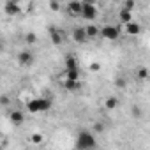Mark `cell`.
<instances>
[{
    "mask_svg": "<svg viewBox=\"0 0 150 150\" xmlns=\"http://www.w3.org/2000/svg\"><path fill=\"white\" fill-rule=\"evenodd\" d=\"M65 76H67V80H71V81H78L80 71H78V69H74V71H65Z\"/></svg>",
    "mask_w": 150,
    "mask_h": 150,
    "instance_id": "cell-15",
    "label": "cell"
},
{
    "mask_svg": "<svg viewBox=\"0 0 150 150\" xmlns=\"http://www.w3.org/2000/svg\"><path fill=\"white\" fill-rule=\"evenodd\" d=\"M65 88H67V90H76V88H80V81H71V80H65Z\"/></svg>",
    "mask_w": 150,
    "mask_h": 150,
    "instance_id": "cell-17",
    "label": "cell"
},
{
    "mask_svg": "<svg viewBox=\"0 0 150 150\" xmlns=\"http://www.w3.org/2000/svg\"><path fill=\"white\" fill-rule=\"evenodd\" d=\"M50 9L51 11H58L60 9V4L58 2H50Z\"/></svg>",
    "mask_w": 150,
    "mask_h": 150,
    "instance_id": "cell-21",
    "label": "cell"
},
{
    "mask_svg": "<svg viewBox=\"0 0 150 150\" xmlns=\"http://www.w3.org/2000/svg\"><path fill=\"white\" fill-rule=\"evenodd\" d=\"M85 30H87L88 37H97L99 35V27H96V25H88V27H85Z\"/></svg>",
    "mask_w": 150,
    "mask_h": 150,
    "instance_id": "cell-14",
    "label": "cell"
},
{
    "mask_svg": "<svg viewBox=\"0 0 150 150\" xmlns=\"http://www.w3.org/2000/svg\"><path fill=\"white\" fill-rule=\"evenodd\" d=\"M81 16H83L85 20H94V18L97 16V7H96V4H92V2H83Z\"/></svg>",
    "mask_w": 150,
    "mask_h": 150,
    "instance_id": "cell-3",
    "label": "cell"
},
{
    "mask_svg": "<svg viewBox=\"0 0 150 150\" xmlns=\"http://www.w3.org/2000/svg\"><path fill=\"white\" fill-rule=\"evenodd\" d=\"M146 76H148V69L146 67H139L138 69V78L139 80H146Z\"/></svg>",
    "mask_w": 150,
    "mask_h": 150,
    "instance_id": "cell-19",
    "label": "cell"
},
{
    "mask_svg": "<svg viewBox=\"0 0 150 150\" xmlns=\"http://www.w3.org/2000/svg\"><path fill=\"white\" fill-rule=\"evenodd\" d=\"M50 35H51V42L53 44H62V39H64L62 32H58L55 28H50Z\"/></svg>",
    "mask_w": 150,
    "mask_h": 150,
    "instance_id": "cell-9",
    "label": "cell"
},
{
    "mask_svg": "<svg viewBox=\"0 0 150 150\" xmlns=\"http://www.w3.org/2000/svg\"><path fill=\"white\" fill-rule=\"evenodd\" d=\"M72 39L76 41V42H80V44H83V42L88 39L85 27H76V28H74V30H72Z\"/></svg>",
    "mask_w": 150,
    "mask_h": 150,
    "instance_id": "cell-4",
    "label": "cell"
},
{
    "mask_svg": "<svg viewBox=\"0 0 150 150\" xmlns=\"http://www.w3.org/2000/svg\"><path fill=\"white\" fill-rule=\"evenodd\" d=\"M4 11L7 14H20V6L16 2H13V0H9V2L4 4Z\"/></svg>",
    "mask_w": 150,
    "mask_h": 150,
    "instance_id": "cell-5",
    "label": "cell"
},
{
    "mask_svg": "<svg viewBox=\"0 0 150 150\" xmlns=\"http://www.w3.org/2000/svg\"><path fill=\"white\" fill-rule=\"evenodd\" d=\"M120 21H122L124 25L131 23V21H132V14H131V11H127V9H122V11H120Z\"/></svg>",
    "mask_w": 150,
    "mask_h": 150,
    "instance_id": "cell-12",
    "label": "cell"
},
{
    "mask_svg": "<svg viewBox=\"0 0 150 150\" xmlns=\"http://www.w3.org/2000/svg\"><path fill=\"white\" fill-rule=\"evenodd\" d=\"M117 106H118V101H117L115 97H108V99H106V108H108V110H115Z\"/></svg>",
    "mask_w": 150,
    "mask_h": 150,
    "instance_id": "cell-16",
    "label": "cell"
},
{
    "mask_svg": "<svg viewBox=\"0 0 150 150\" xmlns=\"http://www.w3.org/2000/svg\"><path fill=\"white\" fill-rule=\"evenodd\" d=\"M101 35L108 41H117L120 37V28L118 27H113V25H104L101 28Z\"/></svg>",
    "mask_w": 150,
    "mask_h": 150,
    "instance_id": "cell-2",
    "label": "cell"
},
{
    "mask_svg": "<svg viewBox=\"0 0 150 150\" xmlns=\"http://www.w3.org/2000/svg\"><path fill=\"white\" fill-rule=\"evenodd\" d=\"M32 60H34V57H32L30 51H21V53L18 55V62H20L21 65H30Z\"/></svg>",
    "mask_w": 150,
    "mask_h": 150,
    "instance_id": "cell-6",
    "label": "cell"
},
{
    "mask_svg": "<svg viewBox=\"0 0 150 150\" xmlns=\"http://www.w3.org/2000/svg\"><path fill=\"white\" fill-rule=\"evenodd\" d=\"M67 9H69V13H71V14H81L83 2H69Z\"/></svg>",
    "mask_w": 150,
    "mask_h": 150,
    "instance_id": "cell-7",
    "label": "cell"
},
{
    "mask_svg": "<svg viewBox=\"0 0 150 150\" xmlns=\"http://www.w3.org/2000/svg\"><path fill=\"white\" fill-rule=\"evenodd\" d=\"M27 110H28V113H41V110H39V99L28 101L27 103Z\"/></svg>",
    "mask_w": 150,
    "mask_h": 150,
    "instance_id": "cell-10",
    "label": "cell"
},
{
    "mask_svg": "<svg viewBox=\"0 0 150 150\" xmlns=\"http://www.w3.org/2000/svg\"><path fill=\"white\" fill-rule=\"evenodd\" d=\"M125 30H127V34H129V35H138V34L141 32V27H139L138 23L131 21V23H127V25H125Z\"/></svg>",
    "mask_w": 150,
    "mask_h": 150,
    "instance_id": "cell-8",
    "label": "cell"
},
{
    "mask_svg": "<svg viewBox=\"0 0 150 150\" xmlns=\"http://www.w3.org/2000/svg\"><path fill=\"white\" fill-rule=\"evenodd\" d=\"M25 41H27L28 44H34V42L37 41V37H35V34H27V37H25Z\"/></svg>",
    "mask_w": 150,
    "mask_h": 150,
    "instance_id": "cell-20",
    "label": "cell"
},
{
    "mask_svg": "<svg viewBox=\"0 0 150 150\" xmlns=\"http://www.w3.org/2000/svg\"><path fill=\"white\" fill-rule=\"evenodd\" d=\"M96 146H97V141L90 131H81L76 136V141H74V148L76 150H96Z\"/></svg>",
    "mask_w": 150,
    "mask_h": 150,
    "instance_id": "cell-1",
    "label": "cell"
},
{
    "mask_svg": "<svg viewBox=\"0 0 150 150\" xmlns=\"http://www.w3.org/2000/svg\"><path fill=\"white\" fill-rule=\"evenodd\" d=\"M117 87H118V88H124V87H125V80H124V78H118V80H117Z\"/></svg>",
    "mask_w": 150,
    "mask_h": 150,
    "instance_id": "cell-22",
    "label": "cell"
},
{
    "mask_svg": "<svg viewBox=\"0 0 150 150\" xmlns=\"http://www.w3.org/2000/svg\"><path fill=\"white\" fill-rule=\"evenodd\" d=\"M9 118H11V122H13L14 125H21V124H23V113H21V111H13Z\"/></svg>",
    "mask_w": 150,
    "mask_h": 150,
    "instance_id": "cell-11",
    "label": "cell"
},
{
    "mask_svg": "<svg viewBox=\"0 0 150 150\" xmlns=\"http://www.w3.org/2000/svg\"><path fill=\"white\" fill-rule=\"evenodd\" d=\"M74 69H78L76 58H74V57H67L65 58V71H74Z\"/></svg>",
    "mask_w": 150,
    "mask_h": 150,
    "instance_id": "cell-13",
    "label": "cell"
},
{
    "mask_svg": "<svg viewBox=\"0 0 150 150\" xmlns=\"http://www.w3.org/2000/svg\"><path fill=\"white\" fill-rule=\"evenodd\" d=\"M99 67H101V65H99V64H96V62L90 65V69H92V71H99Z\"/></svg>",
    "mask_w": 150,
    "mask_h": 150,
    "instance_id": "cell-23",
    "label": "cell"
},
{
    "mask_svg": "<svg viewBox=\"0 0 150 150\" xmlns=\"http://www.w3.org/2000/svg\"><path fill=\"white\" fill-rule=\"evenodd\" d=\"M94 129H96V131H99V132H101V131H103V129H104V127H103V124H96V125H94Z\"/></svg>",
    "mask_w": 150,
    "mask_h": 150,
    "instance_id": "cell-24",
    "label": "cell"
},
{
    "mask_svg": "<svg viewBox=\"0 0 150 150\" xmlns=\"http://www.w3.org/2000/svg\"><path fill=\"white\" fill-rule=\"evenodd\" d=\"M42 139H44V138H42V134H39V132H35V134H32V136H30V141H32L34 145L42 143Z\"/></svg>",
    "mask_w": 150,
    "mask_h": 150,
    "instance_id": "cell-18",
    "label": "cell"
}]
</instances>
